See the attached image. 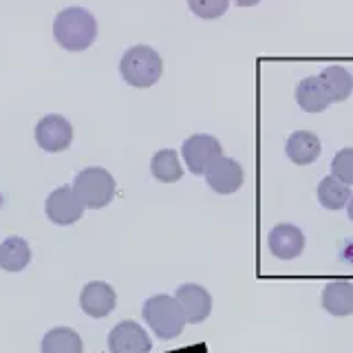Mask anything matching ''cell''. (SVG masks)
Returning <instances> with one entry per match:
<instances>
[{
  "instance_id": "6da1fadb",
  "label": "cell",
  "mask_w": 353,
  "mask_h": 353,
  "mask_svg": "<svg viewBox=\"0 0 353 353\" xmlns=\"http://www.w3.org/2000/svg\"><path fill=\"white\" fill-rule=\"evenodd\" d=\"M53 36L55 42L66 51H86L97 38V20L88 9L66 7L55 16Z\"/></svg>"
},
{
  "instance_id": "7a4b0ae2",
  "label": "cell",
  "mask_w": 353,
  "mask_h": 353,
  "mask_svg": "<svg viewBox=\"0 0 353 353\" xmlns=\"http://www.w3.org/2000/svg\"><path fill=\"white\" fill-rule=\"evenodd\" d=\"M141 316L152 329V334L161 340H172L176 336H181V331L188 323L181 303L168 294L150 296L148 301L143 303Z\"/></svg>"
},
{
  "instance_id": "3957f363",
  "label": "cell",
  "mask_w": 353,
  "mask_h": 353,
  "mask_svg": "<svg viewBox=\"0 0 353 353\" xmlns=\"http://www.w3.org/2000/svg\"><path fill=\"white\" fill-rule=\"evenodd\" d=\"M119 73L124 82L135 88H148L154 82H159L163 73L161 55L148 44H135L130 47L119 62Z\"/></svg>"
},
{
  "instance_id": "277c9868",
  "label": "cell",
  "mask_w": 353,
  "mask_h": 353,
  "mask_svg": "<svg viewBox=\"0 0 353 353\" xmlns=\"http://www.w3.org/2000/svg\"><path fill=\"white\" fill-rule=\"evenodd\" d=\"M115 179L106 168H84L77 172L75 181H73V190L80 196V201L84 203V208L91 210H99L106 208L115 196Z\"/></svg>"
},
{
  "instance_id": "5b68a950",
  "label": "cell",
  "mask_w": 353,
  "mask_h": 353,
  "mask_svg": "<svg viewBox=\"0 0 353 353\" xmlns=\"http://www.w3.org/2000/svg\"><path fill=\"white\" fill-rule=\"evenodd\" d=\"M221 157H223V148H221L219 139L205 135V132L188 137L181 146V159L192 174L205 176V172L212 168V163Z\"/></svg>"
},
{
  "instance_id": "8992f818",
  "label": "cell",
  "mask_w": 353,
  "mask_h": 353,
  "mask_svg": "<svg viewBox=\"0 0 353 353\" xmlns=\"http://www.w3.org/2000/svg\"><path fill=\"white\" fill-rule=\"evenodd\" d=\"M44 212H47L49 221L55 225H71L75 221L82 219L84 203L80 201V196L75 194L73 185H60L47 196Z\"/></svg>"
},
{
  "instance_id": "52a82bcc",
  "label": "cell",
  "mask_w": 353,
  "mask_h": 353,
  "mask_svg": "<svg viewBox=\"0 0 353 353\" xmlns=\"http://www.w3.org/2000/svg\"><path fill=\"white\" fill-rule=\"evenodd\" d=\"M36 141L47 152H62L73 141V126L62 115H44L36 126Z\"/></svg>"
},
{
  "instance_id": "ba28073f",
  "label": "cell",
  "mask_w": 353,
  "mask_h": 353,
  "mask_svg": "<svg viewBox=\"0 0 353 353\" xmlns=\"http://www.w3.org/2000/svg\"><path fill=\"white\" fill-rule=\"evenodd\" d=\"M152 342L135 320H124L115 325L108 334V351L110 353H150Z\"/></svg>"
},
{
  "instance_id": "9c48e42d",
  "label": "cell",
  "mask_w": 353,
  "mask_h": 353,
  "mask_svg": "<svg viewBox=\"0 0 353 353\" xmlns=\"http://www.w3.org/2000/svg\"><path fill=\"white\" fill-rule=\"evenodd\" d=\"M176 301L181 303L183 312H185V320L190 325H199L210 316L212 312V296L205 290V287L196 285V283H185L181 285L174 294Z\"/></svg>"
},
{
  "instance_id": "30bf717a",
  "label": "cell",
  "mask_w": 353,
  "mask_h": 353,
  "mask_svg": "<svg viewBox=\"0 0 353 353\" xmlns=\"http://www.w3.org/2000/svg\"><path fill=\"white\" fill-rule=\"evenodd\" d=\"M270 252L281 261H294L305 250V234L292 223H279L270 232Z\"/></svg>"
},
{
  "instance_id": "8fae6325",
  "label": "cell",
  "mask_w": 353,
  "mask_h": 353,
  "mask_svg": "<svg viewBox=\"0 0 353 353\" xmlns=\"http://www.w3.org/2000/svg\"><path fill=\"white\" fill-rule=\"evenodd\" d=\"M243 179H245V172H243L241 163L230 157L216 159L212 168L205 172V181L216 194H234L243 185Z\"/></svg>"
},
{
  "instance_id": "7c38bea8",
  "label": "cell",
  "mask_w": 353,
  "mask_h": 353,
  "mask_svg": "<svg viewBox=\"0 0 353 353\" xmlns=\"http://www.w3.org/2000/svg\"><path fill=\"white\" fill-rule=\"evenodd\" d=\"M117 305L115 290L104 281L88 283L80 294V307L91 318H106Z\"/></svg>"
},
{
  "instance_id": "4fadbf2b",
  "label": "cell",
  "mask_w": 353,
  "mask_h": 353,
  "mask_svg": "<svg viewBox=\"0 0 353 353\" xmlns=\"http://www.w3.org/2000/svg\"><path fill=\"white\" fill-rule=\"evenodd\" d=\"M296 102L305 110V113H323V110L329 108V104H334L323 80H320V75L305 77V80L298 82Z\"/></svg>"
},
{
  "instance_id": "5bb4252c",
  "label": "cell",
  "mask_w": 353,
  "mask_h": 353,
  "mask_svg": "<svg viewBox=\"0 0 353 353\" xmlns=\"http://www.w3.org/2000/svg\"><path fill=\"white\" fill-rule=\"evenodd\" d=\"M285 152L294 163L309 165L320 157V139L312 130H296L287 139Z\"/></svg>"
},
{
  "instance_id": "9a60e30c",
  "label": "cell",
  "mask_w": 353,
  "mask_h": 353,
  "mask_svg": "<svg viewBox=\"0 0 353 353\" xmlns=\"http://www.w3.org/2000/svg\"><path fill=\"white\" fill-rule=\"evenodd\" d=\"M323 307L336 318H345L353 314V283L349 281H331L323 290Z\"/></svg>"
},
{
  "instance_id": "2e32d148",
  "label": "cell",
  "mask_w": 353,
  "mask_h": 353,
  "mask_svg": "<svg viewBox=\"0 0 353 353\" xmlns=\"http://www.w3.org/2000/svg\"><path fill=\"white\" fill-rule=\"evenodd\" d=\"M31 261V248L22 236H9L0 243V268L5 272H22Z\"/></svg>"
},
{
  "instance_id": "e0dca14e",
  "label": "cell",
  "mask_w": 353,
  "mask_h": 353,
  "mask_svg": "<svg viewBox=\"0 0 353 353\" xmlns=\"http://www.w3.org/2000/svg\"><path fill=\"white\" fill-rule=\"evenodd\" d=\"M42 353H82V338L71 327H55L42 338Z\"/></svg>"
},
{
  "instance_id": "ac0fdd59",
  "label": "cell",
  "mask_w": 353,
  "mask_h": 353,
  "mask_svg": "<svg viewBox=\"0 0 353 353\" xmlns=\"http://www.w3.org/2000/svg\"><path fill=\"white\" fill-rule=\"evenodd\" d=\"M320 80H323L331 102H345L353 93V75L345 66H338V64L327 66V69L320 73Z\"/></svg>"
},
{
  "instance_id": "d6986e66",
  "label": "cell",
  "mask_w": 353,
  "mask_h": 353,
  "mask_svg": "<svg viewBox=\"0 0 353 353\" xmlns=\"http://www.w3.org/2000/svg\"><path fill=\"white\" fill-rule=\"evenodd\" d=\"M150 170L154 179L161 183H176L183 176L179 154L172 148H163L159 152H154V157L150 161Z\"/></svg>"
},
{
  "instance_id": "ffe728a7",
  "label": "cell",
  "mask_w": 353,
  "mask_h": 353,
  "mask_svg": "<svg viewBox=\"0 0 353 353\" xmlns=\"http://www.w3.org/2000/svg\"><path fill=\"white\" fill-rule=\"evenodd\" d=\"M351 185L342 183L340 179H336L334 174L325 176L323 181L318 183V201L327 210H342L347 208V203L351 201Z\"/></svg>"
},
{
  "instance_id": "44dd1931",
  "label": "cell",
  "mask_w": 353,
  "mask_h": 353,
  "mask_svg": "<svg viewBox=\"0 0 353 353\" xmlns=\"http://www.w3.org/2000/svg\"><path fill=\"white\" fill-rule=\"evenodd\" d=\"M188 7L194 16L203 20L221 18L230 7V0H188Z\"/></svg>"
},
{
  "instance_id": "7402d4cb",
  "label": "cell",
  "mask_w": 353,
  "mask_h": 353,
  "mask_svg": "<svg viewBox=\"0 0 353 353\" xmlns=\"http://www.w3.org/2000/svg\"><path fill=\"white\" fill-rule=\"evenodd\" d=\"M331 174L342 183L353 185V148H342L331 161Z\"/></svg>"
},
{
  "instance_id": "603a6c76",
  "label": "cell",
  "mask_w": 353,
  "mask_h": 353,
  "mask_svg": "<svg viewBox=\"0 0 353 353\" xmlns=\"http://www.w3.org/2000/svg\"><path fill=\"white\" fill-rule=\"evenodd\" d=\"M234 3H236L239 7H254V5H259L261 0H234Z\"/></svg>"
},
{
  "instance_id": "cb8c5ba5",
  "label": "cell",
  "mask_w": 353,
  "mask_h": 353,
  "mask_svg": "<svg viewBox=\"0 0 353 353\" xmlns=\"http://www.w3.org/2000/svg\"><path fill=\"white\" fill-rule=\"evenodd\" d=\"M347 212H349V219H351V223H353V194H351V201L347 203Z\"/></svg>"
}]
</instances>
